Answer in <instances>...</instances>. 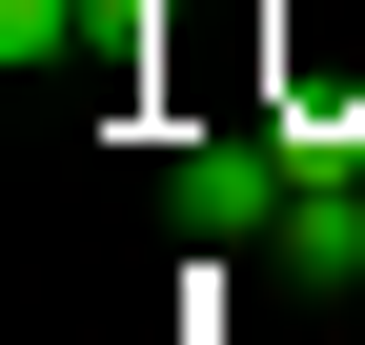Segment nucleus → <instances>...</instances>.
<instances>
[{
  "mask_svg": "<svg viewBox=\"0 0 365 345\" xmlns=\"http://www.w3.org/2000/svg\"><path fill=\"white\" fill-rule=\"evenodd\" d=\"M284 183H304L284 122H182V143H163V224H182V244H223V264L284 224Z\"/></svg>",
  "mask_w": 365,
  "mask_h": 345,
  "instance_id": "f257e3e1",
  "label": "nucleus"
},
{
  "mask_svg": "<svg viewBox=\"0 0 365 345\" xmlns=\"http://www.w3.org/2000/svg\"><path fill=\"white\" fill-rule=\"evenodd\" d=\"M264 264H284L304 305H345V284H365V183H284V224H264Z\"/></svg>",
  "mask_w": 365,
  "mask_h": 345,
  "instance_id": "f03ea898",
  "label": "nucleus"
},
{
  "mask_svg": "<svg viewBox=\"0 0 365 345\" xmlns=\"http://www.w3.org/2000/svg\"><path fill=\"white\" fill-rule=\"evenodd\" d=\"M163 61V0H81V81H143Z\"/></svg>",
  "mask_w": 365,
  "mask_h": 345,
  "instance_id": "7ed1b4c3",
  "label": "nucleus"
},
{
  "mask_svg": "<svg viewBox=\"0 0 365 345\" xmlns=\"http://www.w3.org/2000/svg\"><path fill=\"white\" fill-rule=\"evenodd\" d=\"M0 61H21V81H41V61H81V0H0Z\"/></svg>",
  "mask_w": 365,
  "mask_h": 345,
  "instance_id": "20e7f679",
  "label": "nucleus"
}]
</instances>
